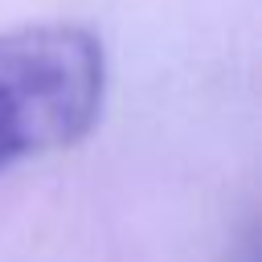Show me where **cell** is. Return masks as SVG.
<instances>
[{
    "mask_svg": "<svg viewBox=\"0 0 262 262\" xmlns=\"http://www.w3.org/2000/svg\"><path fill=\"white\" fill-rule=\"evenodd\" d=\"M106 94L102 41L78 25L0 33V172L78 143Z\"/></svg>",
    "mask_w": 262,
    "mask_h": 262,
    "instance_id": "1",
    "label": "cell"
}]
</instances>
